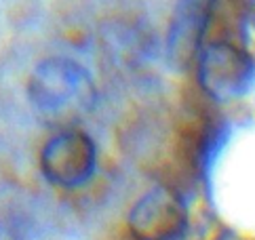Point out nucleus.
<instances>
[{"label":"nucleus","mask_w":255,"mask_h":240,"mask_svg":"<svg viewBox=\"0 0 255 240\" xmlns=\"http://www.w3.org/2000/svg\"><path fill=\"white\" fill-rule=\"evenodd\" d=\"M198 82L217 101L243 97L255 82V61L241 47L213 42L198 53Z\"/></svg>","instance_id":"2"},{"label":"nucleus","mask_w":255,"mask_h":240,"mask_svg":"<svg viewBox=\"0 0 255 240\" xmlns=\"http://www.w3.org/2000/svg\"><path fill=\"white\" fill-rule=\"evenodd\" d=\"M32 104L53 118H76L95 104L93 80L72 59L53 57L32 72L28 82Z\"/></svg>","instance_id":"1"},{"label":"nucleus","mask_w":255,"mask_h":240,"mask_svg":"<svg viewBox=\"0 0 255 240\" xmlns=\"http://www.w3.org/2000/svg\"><path fill=\"white\" fill-rule=\"evenodd\" d=\"M217 0H177L167 32V57L177 70L196 61Z\"/></svg>","instance_id":"5"},{"label":"nucleus","mask_w":255,"mask_h":240,"mask_svg":"<svg viewBox=\"0 0 255 240\" xmlns=\"http://www.w3.org/2000/svg\"><path fill=\"white\" fill-rule=\"evenodd\" d=\"M188 224L184 200L171 188H154L135 202L129 213V230L137 240H173Z\"/></svg>","instance_id":"4"},{"label":"nucleus","mask_w":255,"mask_h":240,"mask_svg":"<svg viewBox=\"0 0 255 240\" xmlns=\"http://www.w3.org/2000/svg\"><path fill=\"white\" fill-rule=\"evenodd\" d=\"M95 167V143L83 131H61L51 137L40 154L42 175L59 188L83 186L93 177Z\"/></svg>","instance_id":"3"}]
</instances>
